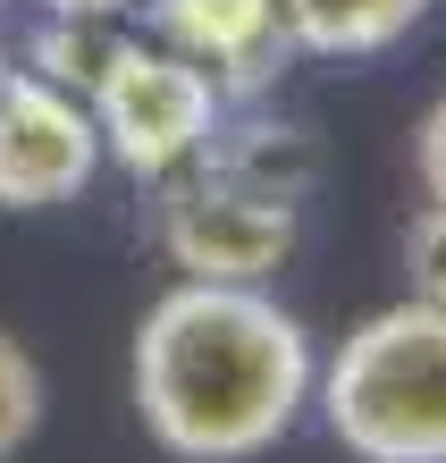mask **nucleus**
Masks as SVG:
<instances>
[{"instance_id":"obj_1","label":"nucleus","mask_w":446,"mask_h":463,"mask_svg":"<svg viewBox=\"0 0 446 463\" xmlns=\"http://www.w3.org/2000/svg\"><path fill=\"white\" fill-rule=\"evenodd\" d=\"M312 396V337L261 287L185 279L135 329V413L177 463L270 455Z\"/></svg>"},{"instance_id":"obj_2","label":"nucleus","mask_w":446,"mask_h":463,"mask_svg":"<svg viewBox=\"0 0 446 463\" xmlns=\"http://www.w3.org/2000/svg\"><path fill=\"white\" fill-rule=\"evenodd\" d=\"M320 413L362 463H446V304H387L337 345Z\"/></svg>"},{"instance_id":"obj_3","label":"nucleus","mask_w":446,"mask_h":463,"mask_svg":"<svg viewBox=\"0 0 446 463\" xmlns=\"http://www.w3.org/2000/svg\"><path fill=\"white\" fill-rule=\"evenodd\" d=\"M85 110L101 127V152L119 160L127 177H177L194 152L211 144V127H219V85L194 60H177L169 43L144 51V43H127L109 51V68L93 76V93H85Z\"/></svg>"},{"instance_id":"obj_4","label":"nucleus","mask_w":446,"mask_h":463,"mask_svg":"<svg viewBox=\"0 0 446 463\" xmlns=\"http://www.w3.org/2000/svg\"><path fill=\"white\" fill-rule=\"evenodd\" d=\"M101 169V127L76 93L9 68L0 85V211H51L76 203Z\"/></svg>"},{"instance_id":"obj_5","label":"nucleus","mask_w":446,"mask_h":463,"mask_svg":"<svg viewBox=\"0 0 446 463\" xmlns=\"http://www.w3.org/2000/svg\"><path fill=\"white\" fill-rule=\"evenodd\" d=\"M295 236H303L295 203H261V194H236V185H211V177H194L160 203V253L211 287H261L295 253Z\"/></svg>"},{"instance_id":"obj_6","label":"nucleus","mask_w":446,"mask_h":463,"mask_svg":"<svg viewBox=\"0 0 446 463\" xmlns=\"http://www.w3.org/2000/svg\"><path fill=\"white\" fill-rule=\"evenodd\" d=\"M152 25L160 43L194 60L228 93H261L270 68L287 60V17H278V0H152Z\"/></svg>"},{"instance_id":"obj_7","label":"nucleus","mask_w":446,"mask_h":463,"mask_svg":"<svg viewBox=\"0 0 446 463\" xmlns=\"http://www.w3.org/2000/svg\"><path fill=\"white\" fill-rule=\"evenodd\" d=\"M194 160H203L211 185H236V194H261V203H295V211H303V194H312V177H320L312 135L278 127V118H236V127L219 118Z\"/></svg>"},{"instance_id":"obj_8","label":"nucleus","mask_w":446,"mask_h":463,"mask_svg":"<svg viewBox=\"0 0 446 463\" xmlns=\"http://www.w3.org/2000/svg\"><path fill=\"white\" fill-rule=\"evenodd\" d=\"M278 17H287V43L320 60H371L430 17V0H278Z\"/></svg>"},{"instance_id":"obj_9","label":"nucleus","mask_w":446,"mask_h":463,"mask_svg":"<svg viewBox=\"0 0 446 463\" xmlns=\"http://www.w3.org/2000/svg\"><path fill=\"white\" fill-rule=\"evenodd\" d=\"M109 51H119V34H109V17H51L34 43H25V76H43V85H60L85 101L93 76L109 68Z\"/></svg>"},{"instance_id":"obj_10","label":"nucleus","mask_w":446,"mask_h":463,"mask_svg":"<svg viewBox=\"0 0 446 463\" xmlns=\"http://www.w3.org/2000/svg\"><path fill=\"white\" fill-rule=\"evenodd\" d=\"M34 421H43V371H34V354L0 329V463L34 439Z\"/></svg>"},{"instance_id":"obj_11","label":"nucleus","mask_w":446,"mask_h":463,"mask_svg":"<svg viewBox=\"0 0 446 463\" xmlns=\"http://www.w3.org/2000/svg\"><path fill=\"white\" fill-rule=\"evenodd\" d=\"M404 269H413V295H422V304H446V203L413 211V228H404Z\"/></svg>"},{"instance_id":"obj_12","label":"nucleus","mask_w":446,"mask_h":463,"mask_svg":"<svg viewBox=\"0 0 446 463\" xmlns=\"http://www.w3.org/2000/svg\"><path fill=\"white\" fill-rule=\"evenodd\" d=\"M413 169H422V194H430V203H446V93L430 101L422 135H413Z\"/></svg>"},{"instance_id":"obj_13","label":"nucleus","mask_w":446,"mask_h":463,"mask_svg":"<svg viewBox=\"0 0 446 463\" xmlns=\"http://www.w3.org/2000/svg\"><path fill=\"white\" fill-rule=\"evenodd\" d=\"M51 17H119V9H135V0H43Z\"/></svg>"},{"instance_id":"obj_14","label":"nucleus","mask_w":446,"mask_h":463,"mask_svg":"<svg viewBox=\"0 0 446 463\" xmlns=\"http://www.w3.org/2000/svg\"><path fill=\"white\" fill-rule=\"evenodd\" d=\"M0 85H9V51H0Z\"/></svg>"}]
</instances>
